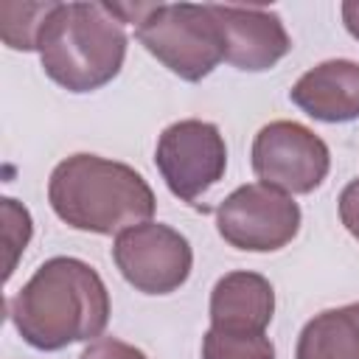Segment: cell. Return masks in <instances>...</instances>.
Returning <instances> with one entry per match:
<instances>
[{"mask_svg": "<svg viewBox=\"0 0 359 359\" xmlns=\"http://www.w3.org/2000/svg\"><path fill=\"white\" fill-rule=\"evenodd\" d=\"M210 11L224 39V62H230L238 70H269L292 50L286 25L272 8L210 3Z\"/></svg>", "mask_w": 359, "mask_h": 359, "instance_id": "cell-9", "label": "cell"}, {"mask_svg": "<svg viewBox=\"0 0 359 359\" xmlns=\"http://www.w3.org/2000/svg\"><path fill=\"white\" fill-rule=\"evenodd\" d=\"M202 359H275V345L266 334L208 328L202 337Z\"/></svg>", "mask_w": 359, "mask_h": 359, "instance_id": "cell-14", "label": "cell"}, {"mask_svg": "<svg viewBox=\"0 0 359 359\" xmlns=\"http://www.w3.org/2000/svg\"><path fill=\"white\" fill-rule=\"evenodd\" d=\"M109 292L101 275L81 258L56 255L36 266L28 283L8 300L17 334L36 351H62L93 342L109 323Z\"/></svg>", "mask_w": 359, "mask_h": 359, "instance_id": "cell-1", "label": "cell"}, {"mask_svg": "<svg viewBox=\"0 0 359 359\" xmlns=\"http://www.w3.org/2000/svg\"><path fill=\"white\" fill-rule=\"evenodd\" d=\"M53 213L73 230L112 236L151 222L157 199L140 171L98 154L65 157L48 180Z\"/></svg>", "mask_w": 359, "mask_h": 359, "instance_id": "cell-2", "label": "cell"}, {"mask_svg": "<svg viewBox=\"0 0 359 359\" xmlns=\"http://www.w3.org/2000/svg\"><path fill=\"white\" fill-rule=\"evenodd\" d=\"M112 11L123 22H137V42L185 81H202L224 59V39L210 3L112 6Z\"/></svg>", "mask_w": 359, "mask_h": 359, "instance_id": "cell-4", "label": "cell"}, {"mask_svg": "<svg viewBox=\"0 0 359 359\" xmlns=\"http://www.w3.org/2000/svg\"><path fill=\"white\" fill-rule=\"evenodd\" d=\"M154 165L168 191L194 205L224 177L227 146L216 123L185 118L165 126L157 137Z\"/></svg>", "mask_w": 359, "mask_h": 359, "instance_id": "cell-6", "label": "cell"}, {"mask_svg": "<svg viewBox=\"0 0 359 359\" xmlns=\"http://www.w3.org/2000/svg\"><path fill=\"white\" fill-rule=\"evenodd\" d=\"M0 208H3V236H6V247H8L6 278H11L20 252H22V250L28 247V241H31L34 224H31V213H28V208H22L17 199L3 196V199H0Z\"/></svg>", "mask_w": 359, "mask_h": 359, "instance_id": "cell-15", "label": "cell"}, {"mask_svg": "<svg viewBox=\"0 0 359 359\" xmlns=\"http://www.w3.org/2000/svg\"><path fill=\"white\" fill-rule=\"evenodd\" d=\"M123 20L109 3H56L39 34V62L67 93H93L109 84L126 59Z\"/></svg>", "mask_w": 359, "mask_h": 359, "instance_id": "cell-3", "label": "cell"}, {"mask_svg": "<svg viewBox=\"0 0 359 359\" xmlns=\"http://www.w3.org/2000/svg\"><path fill=\"white\" fill-rule=\"evenodd\" d=\"M56 3H0V36L14 50H36L42 25Z\"/></svg>", "mask_w": 359, "mask_h": 359, "instance_id": "cell-13", "label": "cell"}, {"mask_svg": "<svg viewBox=\"0 0 359 359\" xmlns=\"http://www.w3.org/2000/svg\"><path fill=\"white\" fill-rule=\"evenodd\" d=\"M294 359H359V303L314 314L297 337Z\"/></svg>", "mask_w": 359, "mask_h": 359, "instance_id": "cell-12", "label": "cell"}, {"mask_svg": "<svg viewBox=\"0 0 359 359\" xmlns=\"http://www.w3.org/2000/svg\"><path fill=\"white\" fill-rule=\"evenodd\" d=\"M219 236L244 252H275L300 230V205L264 182L238 185L216 208Z\"/></svg>", "mask_w": 359, "mask_h": 359, "instance_id": "cell-5", "label": "cell"}, {"mask_svg": "<svg viewBox=\"0 0 359 359\" xmlns=\"http://www.w3.org/2000/svg\"><path fill=\"white\" fill-rule=\"evenodd\" d=\"M275 314L272 283L247 269L227 272L210 292V328L233 334H264Z\"/></svg>", "mask_w": 359, "mask_h": 359, "instance_id": "cell-11", "label": "cell"}, {"mask_svg": "<svg viewBox=\"0 0 359 359\" xmlns=\"http://www.w3.org/2000/svg\"><path fill=\"white\" fill-rule=\"evenodd\" d=\"M342 22L353 39H359V0H345L342 3Z\"/></svg>", "mask_w": 359, "mask_h": 359, "instance_id": "cell-18", "label": "cell"}, {"mask_svg": "<svg viewBox=\"0 0 359 359\" xmlns=\"http://www.w3.org/2000/svg\"><path fill=\"white\" fill-rule=\"evenodd\" d=\"M79 359H149V356L118 337H98L81 351Z\"/></svg>", "mask_w": 359, "mask_h": 359, "instance_id": "cell-16", "label": "cell"}, {"mask_svg": "<svg viewBox=\"0 0 359 359\" xmlns=\"http://www.w3.org/2000/svg\"><path fill=\"white\" fill-rule=\"evenodd\" d=\"M112 261L137 292L171 294L188 280L194 250L180 230L160 222H143L115 236Z\"/></svg>", "mask_w": 359, "mask_h": 359, "instance_id": "cell-8", "label": "cell"}, {"mask_svg": "<svg viewBox=\"0 0 359 359\" xmlns=\"http://www.w3.org/2000/svg\"><path fill=\"white\" fill-rule=\"evenodd\" d=\"M339 219L345 230L359 241V180L348 182L339 194Z\"/></svg>", "mask_w": 359, "mask_h": 359, "instance_id": "cell-17", "label": "cell"}, {"mask_svg": "<svg viewBox=\"0 0 359 359\" xmlns=\"http://www.w3.org/2000/svg\"><path fill=\"white\" fill-rule=\"evenodd\" d=\"M255 177L289 196L311 194L331 168V151L320 135L297 121H272L252 140Z\"/></svg>", "mask_w": 359, "mask_h": 359, "instance_id": "cell-7", "label": "cell"}, {"mask_svg": "<svg viewBox=\"0 0 359 359\" xmlns=\"http://www.w3.org/2000/svg\"><path fill=\"white\" fill-rule=\"evenodd\" d=\"M309 118L323 123H348L359 118V62L328 59L306 70L289 90Z\"/></svg>", "mask_w": 359, "mask_h": 359, "instance_id": "cell-10", "label": "cell"}]
</instances>
